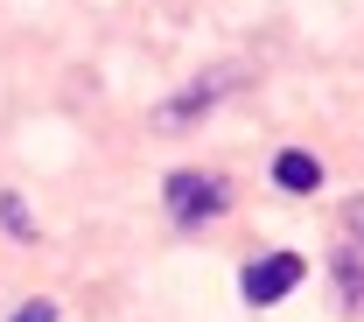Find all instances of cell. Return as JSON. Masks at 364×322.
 Here are the masks:
<instances>
[{"mask_svg": "<svg viewBox=\"0 0 364 322\" xmlns=\"http://www.w3.org/2000/svg\"><path fill=\"white\" fill-rule=\"evenodd\" d=\"M168 218L176 225H203V218H218L231 203V183H218V176H168Z\"/></svg>", "mask_w": 364, "mask_h": 322, "instance_id": "6da1fadb", "label": "cell"}, {"mask_svg": "<svg viewBox=\"0 0 364 322\" xmlns=\"http://www.w3.org/2000/svg\"><path fill=\"white\" fill-rule=\"evenodd\" d=\"M301 274H309V267H301V252H273V259H259V267L245 274V301H252V308H273L280 294H294V287H301Z\"/></svg>", "mask_w": 364, "mask_h": 322, "instance_id": "7a4b0ae2", "label": "cell"}, {"mask_svg": "<svg viewBox=\"0 0 364 322\" xmlns=\"http://www.w3.org/2000/svg\"><path fill=\"white\" fill-rule=\"evenodd\" d=\"M350 245H336V287H343V308H364V196L343 210Z\"/></svg>", "mask_w": 364, "mask_h": 322, "instance_id": "3957f363", "label": "cell"}, {"mask_svg": "<svg viewBox=\"0 0 364 322\" xmlns=\"http://www.w3.org/2000/svg\"><path fill=\"white\" fill-rule=\"evenodd\" d=\"M231 85H238V70H203V77H196L182 98H168V105H161V127H182V119H196V112H203L210 98H225Z\"/></svg>", "mask_w": 364, "mask_h": 322, "instance_id": "277c9868", "label": "cell"}, {"mask_svg": "<svg viewBox=\"0 0 364 322\" xmlns=\"http://www.w3.org/2000/svg\"><path fill=\"white\" fill-rule=\"evenodd\" d=\"M273 183L287 189V196H309V189L322 183V161H316V154H294V147H287V154H273Z\"/></svg>", "mask_w": 364, "mask_h": 322, "instance_id": "5b68a950", "label": "cell"}, {"mask_svg": "<svg viewBox=\"0 0 364 322\" xmlns=\"http://www.w3.org/2000/svg\"><path fill=\"white\" fill-rule=\"evenodd\" d=\"M0 225H7V231H21V238H36V225H28V210H21L14 196H0Z\"/></svg>", "mask_w": 364, "mask_h": 322, "instance_id": "8992f818", "label": "cell"}, {"mask_svg": "<svg viewBox=\"0 0 364 322\" xmlns=\"http://www.w3.org/2000/svg\"><path fill=\"white\" fill-rule=\"evenodd\" d=\"M7 322H63V316H56V301H21Z\"/></svg>", "mask_w": 364, "mask_h": 322, "instance_id": "52a82bcc", "label": "cell"}]
</instances>
